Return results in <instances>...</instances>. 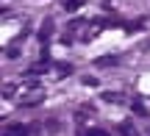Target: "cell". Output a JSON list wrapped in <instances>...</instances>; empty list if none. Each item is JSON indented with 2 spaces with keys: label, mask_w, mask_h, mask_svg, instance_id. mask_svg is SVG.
Returning <instances> with one entry per match:
<instances>
[{
  "label": "cell",
  "mask_w": 150,
  "mask_h": 136,
  "mask_svg": "<svg viewBox=\"0 0 150 136\" xmlns=\"http://www.w3.org/2000/svg\"><path fill=\"white\" fill-rule=\"evenodd\" d=\"M81 6H83V0H67L64 8H67V11H75V8H81Z\"/></svg>",
  "instance_id": "cell-3"
},
{
  "label": "cell",
  "mask_w": 150,
  "mask_h": 136,
  "mask_svg": "<svg viewBox=\"0 0 150 136\" xmlns=\"http://www.w3.org/2000/svg\"><path fill=\"white\" fill-rule=\"evenodd\" d=\"M120 133H125V136H136V131L131 128V122H122V125H120Z\"/></svg>",
  "instance_id": "cell-4"
},
{
  "label": "cell",
  "mask_w": 150,
  "mask_h": 136,
  "mask_svg": "<svg viewBox=\"0 0 150 136\" xmlns=\"http://www.w3.org/2000/svg\"><path fill=\"white\" fill-rule=\"evenodd\" d=\"M117 64V58L114 56H106V58H97V67H114Z\"/></svg>",
  "instance_id": "cell-2"
},
{
  "label": "cell",
  "mask_w": 150,
  "mask_h": 136,
  "mask_svg": "<svg viewBox=\"0 0 150 136\" xmlns=\"http://www.w3.org/2000/svg\"><path fill=\"white\" fill-rule=\"evenodd\" d=\"M100 100H103V103H125V97L120 92H103Z\"/></svg>",
  "instance_id": "cell-1"
}]
</instances>
